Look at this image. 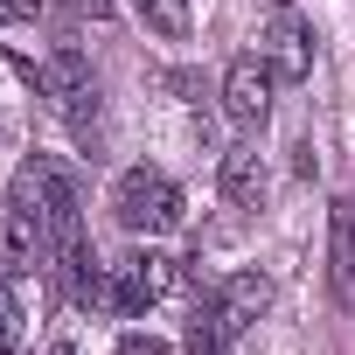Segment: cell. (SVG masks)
<instances>
[{
  "mask_svg": "<svg viewBox=\"0 0 355 355\" xmlns=\"http://www.w3.org/2000/svg\"><path fill=\"white\" fill-rule=\"evenodd\" d=\"M15 202L49 230V251H70V244H84V216H77V182L56 167V160H21V174H15Z\"/></svg>",
  "mask_w": 355,
  "mask_h": 355,
  "instance_id": "1",
  "label": "cell"
},
{
  "mask_svg": "<svg viewBox=\"0 0 355 355\" xmlns=\"http://www.w3.org/2000/svg\"><path fill=\"white\" fill-rule=\"evenodd\" d=\"M112 216L132 237H160V230L182 223V189H174L160 167H125L112 182Z\"/></svg>",
  "mask_w": 355,
  "mask_h": 355,
  "instance_id": "2",
  "label": "cell"
},
{
  "mask_svg": "<svg viewBox=\"0 0 355 355\" xmlns=\"http://www.w3.org/2000/svg\"><path fill=\"white\" fill-rule=\"evenodd\" d=\"M258 56H265V70H272V84H306L313 77V28H306V15L300 8H272L265 15V35H258Z\"/></svg>",
  "mask_w": 355,
  "mask_h": 355,
  "instance_id": "3",
  "label": "cell"
},
{
  "mask_svg": "<svg viewBox=\"0 0 355 355\" xmlns=\"http://www.w3.org/2000/svg\"><path fill=\"white\" fill-rule=\"evenodd\" d=\"M174 279H182V265H174L167 251H153V244H139L125 265H112V306L119 313H146L153 300L174 293Z\"/></svg>",
  "mask_w": 355,
  "mask_h": 355,
  "instance_id": "4",
  "label": "cell"
},
{
  "mask_svg": "<svg viewBox=\"0 0 355 355\" xmlns=\"http://www.w3.org/2000/svg\"><path fill=\"white\" fill-rule=\"evenodd\" d=\"M272 70H265V56L251 49V56H237L230 70H223V119L230 125H244V132H258L265 125V112H272Z\"/></svg>",
  "mask_w": 355,
  "mask_h": 355,
  "instance_id": "5",
  "label": "cell"
},
{
  "mask_svg": "<svg viewBox=\"0 0 355 355\" xmlns=\"http://www.w3.org/2000/svg\"><path fill=\"white\" fill-rule=\"evenodd\" d=\"M42 91H49V105L63 119H91L98 112V70H91V56L84 49H56L42 63Z\"/></svg>",
  "mask_w": 355,
  "mask_h": 355,
  "instance_id": "6",
  "label": "cell"
},
{
  "mask_svg": "<svg viewBox=\"0 0 355 355\" xmlns=\"http://www.w3.org/2000/svg\"><path fill=\"white\" fill-rule=\"evenodd\" d=\"M42 258H49V230H42L21 202H0V272H8V279H28Z\"/></svg>",
  "mask_w": 355,
  "mask_h": 355,
  "instance_id": "7",
  "label": "cell"
},
{
  "mask_svg": "<svg viewBox=\"0 0 355 355\" xmlns=\"http://www.w3.org/2000/svg\"><path fill=\"white\" fill-rule=\"evenodd\" d=\"M209 306L223 313V327H230V334H244V327L272 306V279H265V272H230V279L209 293Z\"/></svg>",
  "mask_w": 355,
  "mask_h": 355,
  "instance_id": "8",
  "label": "cell"
},
{
  "mask_svg": "<svg viewBox=\"0 0 355 355\" xmlns=\"http://www.w3.org/2000/svg\"><path fill=\"white\" fill-rule=\"evenodd\" d=\"M216 189H223L230 209H258V202H265V160H258L251 146H230V153L216 160Z\"/></svg>",
  "mask_w": 355,
  "mask_h": 355,
  "instance_id": "9",
  "label": "cell"
},
{
  "mask_svg": "<svg viewBox=\"0 0 355 355\" xmlns=\"http://www.w3.org/2000/svg\"><path fill=\"white\" fill-rule=\"evenodd\" d=\"M327 272H334V300L341 306H355V202H341L334 209V223H327Z\"/></svg>",
  "mask_w": 355,
  "mask_h": 355,
  "instance_id": "10",
  "label": "cell"
},
{
  "mask_svg": "<svg viewBox=\"0 0 355 355\" xmlns=\"http://www.w3.org/2000/svg\"><path fill=\"white\" fill-rule=\"evenodd\" d=\"M230 341H237V334H230V327H223V313L202 300V306H196V320H189V334H182V348H189V355H230Z\"/></svg>",
  "mask_w": 355,
  "mask_h": 355,
  "instance_id": "11",
  "label": "cell"
},
{
  "mask_svg": "<svg viewBox=\"0 0 355 355\" xmlns=\"http://www.w3.org/2000/svg\"><path fill=\"white\" fill-rule=\"evenodd\" d=\"M132 8H139V21H146L153 35H167V42H182V35L196 28V8H189V0H132Z\"/></svg>",
  "mask_w": 355,
  "mask_h": 355,
  "instance_id": "12",
  "label": "cell"
},
{
  "mask_svg": "<svg viewBox=\"0 0 355 355\" xmlns=\"http://www.w3.org/2000/svg\"><path fill=\"white\" fill-rule=\"evenodd\" d=\"M0 348H21V293L8 272H0Z\"/></svg>",
  "mask_w": 355,
  "mask_h": 355,
  "instance_id": "13",
  "label": "cell"
},
{
  "mask_svg": "<svg viewBox=\"0 0 355 355\" xmlns=\"http://www.w3.org/2000/svg\"><path fill=\"white\" fill-rule=\"evenodd\" d=\"M42 15V0H0V28H15V21H35Z\"/></svg>",
  "mask_w": 355,
  "mask_h": 355,
  "instance_id": "14",
  "label": "cell"
},
{
  "mask_svg": "<svg viewBox=\"0 0 355 355\" xmlns=\"http://www.w3.org/2000/svg\"><path fill=\"white\" fill-rule=\"evenodd\" d=\"M77 8H91V15H112V0H77Z\"/></svg>",
  "mask_w": 355,
  "mask_h": 355,
  "instance_id": "15",
  "label": "cell"
},
{
  "mask_svg": "<svg viewBox=\"0 0 355 355\" xmlns=\"http://www.w3.org/2000/svg\"><path fill=\"white\" fill-rule=\"evenodd\" d=\"M56 355H70V348H56Z\"/></svg>",
  "mask_w": 355,
  "mask_h": 355,
  "instance_id": "16",
  "label": "cell"
}]
</instances>
